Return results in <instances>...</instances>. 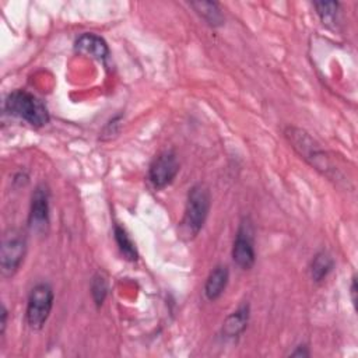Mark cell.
I'll use <instances>...</instances> for the list:
<instances>
[{
	"instance_id": "cell-1",
	"label": "cell",
	"mask_w": 358,
	"mask_h": 358,
	"mask_svg": "<svg viewBox=\"0 0 358 358\" xmlns=\"http://www.w3.org/2000/svg\"><path fill=\"white\" fill-rule=\"evenodd\" d=\"M210 190L203 183H196L189 189L179 234L183 239H193L203 228L210 211Z\"/></svg>"
},
{
	"instance_id": "cell-2",
	"label": "cell",
	"mask_w": 358,
	"mask_h": 358,
	"mask_svg": "<svg viewBox=\"0 0 358 358\" xmlns=\"http://www.w3.org/2000/svg\"><path fill=\"white\" fill-rule=\"evenodd\" d=\"M4 108L10 115L25 120L34 127H42L49 122V112L45 103L25 90L10 92L6 98Z\"/></svg>"
},
{
	"instance_id": "cell-3",
	"label": "cell",
	"mask_w": 358,
	"mask_h": 358,
	"mask_svg": "<svg viewBox=\"0 0 358 358\" xmlns=\"http://www.w3.org/2000/svg\"><path fill=\"white\" fill-rule=\"evenodd\" d=\"M285 137L303 159H306L316 169L329 175V169H331L329 158L326 157L320 145L305 130L296 127H287Z\"/></svg>"
},
{
	"instance_id": "cell-4",
	"label": "cell",
	"mask_w": 358,
	"mask_h": 358,
	"mask_svg": "<svg viewBox=\"0 0 358 358\" xmlns=\"http://www.w3.org/2000/svg\"><path fill=\"white\" fill-rule=\"evenodd\" d=\"M27 253L25 235L18 229H8L3 235L0 250V270L3 277H13Z\"/></svg>"
},
{
	"instance_id": "cell-5",
	"label": "cell",
	"mask_w": 358,
	"mask_h": 358,
	"mask_svg": "<svg viewBox=\"0 0 358 358\" xmlns=\"http://www.w3.org/2000/svg\"><path fill=\"white\" fill-rule=\"evenodd\" d=\"M53 289L46 282H39L31 289L25 310V319L31 329L39 330L43 327L53 308Z\"/></svg>"
},
{
	"instance_id": "cell-6",
	"label": "cell",
	"mask_w": 358,
	"mask_h": 358,
	"mask_svg": "<svg viewBox=\"0 0 358 358\" xmlns=\"http://www.w3.org/2000/svg\"><path fill=\"white\" fill-rule=\"evenodd\" d=\"M180 169L175 151L165 150L159 152L148 168V179L155 189H164L173 182Z\"/></svg>"
},
{
	"instance_id": "cell-7",
	"label": "cell",
	"mask_w": 358,
	"mask_h": 358,
	"mask_svg": "<svg viewBox=\"0 0 358 358\" xmlns=\"http://www.w3.org/2000/svg\"><path fill=\"white\" fill-rule=\"evenodd\" d=\"M232 259L236 266L243 270L253 267L256 260L253 229L249 220H243L238 228L234 245H232Z\"/></svg>"
},
{
	"instance_id": "cell-8",
	"label": "cell",
	"mask_w": 358,
	"mask_h": 358,
	"mask_svg": "<svg viewBox=\"0 0 358 358\" xmlns=\"http://www.w3.org/2000/svg\"><path fill=\"white\" fill-rule=\"evenodd\" d=\"M49 224V192L43 185H39L31 199L29 227L35 232H43Z\"/></svg>"
},
{
	"instance_id": "cell-9",
	"label": "cell",
	"mask_w": 358,
	"mask_h": 358,
	"mask_svg": "<svg viewBox=\"0 0 358 358\" xmlns=\"http://www.w3.org/2000/svg\"><path fill=\"white\" fill-rule=\"evenodd\" d=\"M76 52L90 56L96 60H105L109 56V48L108 43L98 35L95 34H83L81 36L77 38L74 43Z\"/></svg>"
},
{
	"instance_id": "cell-10",
	"label": "cell",
	"mask_w": 358,
	"mask_h": 358,
	"mask_svg": "<svg viewBox=\"0 0 358 358\" xmlns=\"http://www.w3.org/2000/svg\"><path fill=\"white\" fill-rule=\"evenodd\" d=\"M228 280H229V271H228V267L227 266H217L214 267L207 280H206V284H204V295L208 301H215L218 299L222 292L225 291L227 288V284H228Z\"/></svg>"
},
{
	"instance_id": "cell-11",
	"label": "cell",
	"mask_w": 358,
	"mask_h": 358,
	"mask_svg": "<svg viewBox=\"0 0 358 358\" xmlns=\"http://www.w3.org/2000/svg\"><path fill=\"white\" fill-rule=\"evenodd\" d=\"M249 322V305L239 306L235 312L227 316V319L222 323V334L227 338L238 337L243 333Z\"/></svg>"
},
{
	"instance_id": "cell-12",
	"label": "cell",
	"mask_w": 358,
	"mask_h": 358,
	"mask_svg": "<svg viewBox=\"0 0 358 358\" xmlns=\"http://www.w3.org/2000/svg\"><path fill=\"white\" fill-rule=\"evenodd\" d=\"M190 6L194 8V11L211 27H220L224 24V14L220 8V6L215 1H192Z\"/></svg>"
},
{
	"instance_id": "cell-13",
	"label": "cell",
	"mask_w": 358,
	"mask_h": 358,
	"mask_svg": "<svg viewBox=\"0 0 358 358\" xmlns=\"http://www.w3.org/2000/svg\"><path fill=\"white\" fill-rule=\"evenodd\" d=\"M333 264H334L333 257L326 250H322V252L316 253L315 257L312 259V263H310L312 280L316 281V282L323 281L327 277V274L331 271Z\"/></svg>"
},
{
	"instance_id": "cell-14",
	"label": "cell",
	"mask_w": 358,
	"mask_h": 358,
	"mask_svg": "<svg viewBox=\"0 0 358 358\" xmlns=\"http://www.w3.org/2000/svg\"><path fill=\"white\" fill-rule=\"evenodd\" d=\"M113 234H115V241L119 246V250L124 256V259H127L130 262H136L138 259V253H137L134 242L131 241V238L129 236L126 229L122 228L120 225H115Z\"/></svg>"
},
{
	"instance_id": "cell-15",
	"label": "cell",
	"mask_w": 358,
	"mask_h": 358,
	"mask_svg": "<svg viewBox=\"0 0 358 358\" xmlns=\"http://www.w3.org/2000/svg\"><path fill=\"white\" fill-rule=\"evenodd\" d=\"M317 15L320 17L322 22L329 25L336 21L337 11H338V3L337 1H315L313 3Z\"/></svg>"
},
{
	"instance_id": "cell-16",
	"label": "cell",
	"mask_w": 358,
	"mask_h": 358,
	"mask_svg": "<svg viewBox=\"0 0 358 358\" xmlns=\"http://www.w3.org/2000/svg\"><path fill=\"white\" fill-rule=\"evenodd\" d=\"M91 294H92V299H94L95 305L101 306L108 294V282L101 274L94 275L92 282H91Z\"/></svg>"
},
{
	"instance_id": "cell-17",
	"label": "cell",
	"mask_w": 358,
	"mask_h": 358,
	"mask_svg": "<svg viewBox=\"0 0 358 358\" xmlns=\"http://www.w3.org/2000/svg\"><path fill=\"white\" fill-rule=\"evenodd\" d=\"M7 309H6V306L4 305H1V313H0V316H1V319H0V336H3L4 334V331H6V326H7Z\"/></svg>"
},
{
	"instance_id": "cell-18",
	"label": "cell",
	"mask_w": 358,
	"mask_h": 358,
	"mask_svg": "<svg viewBox=\"0 0 358 358\" xmlns=\"http://www.w3.org/2000/svg\"><path fill=\"white\" fill-rule=\"evenodd\" d=\"M289 355H292V357H308L309 351H308V348L305 345H298L296 350H294Z\"/></svg>"
},
{
	"instance_id": "cell-19",
	"label": "cell",
	"mask_w": 358,
	"mask_h": 358,
	"mask_svg": "<svg viewBox=\"0 0 358 358\" xmlns=\"http://www.w3.org/2000/svg\"><path fill=\"white\" fill-rule=\"evenodd\" d=\"M355 294H357V280H355V277H352V281H351V296H352V303L354 305H355V301H357Z\"/></svg>"
}]
</instances>
